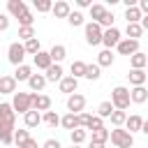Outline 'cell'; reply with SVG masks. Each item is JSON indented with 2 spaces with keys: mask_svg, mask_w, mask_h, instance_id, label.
Returning a JSON list of instances; mask_svg holds the SVG:
<instances>
[{
  "mask_svg": "<svg viewBox=\"0 0 148 148\" xmlns=\"http://www.w3.org/2000/svg\"><path fill=\"white\" fill-rule=\"evenodd\" d=\"M0 130L16 132V111L12 102H0Z\"/></svg>",
  "mask_w": 148,
  "mask_h": 148,
  "instance_id": "6da1fadb",
  "label": "cell"
},
{
  "mask_svg": "<svg viewBox=\"0 0 148 148\" xmlns=\"http://www.w3.org/2000/svg\"><path fill=\"white\" fill-rule=\"evenodd\" d=\"M83 37H86V44L88 46H99L102 44V37H104V28L95 21H88L83 25Z\"/></svg>",
  "mask_w": 148,
  "mask_h": 148,
  "instance_id": "7a4b0ae2",
  "label": "cell"
},
{
  "mask_svg": "<svg viewBox=\"0 0 148 148\" xmlns=\"http://www.w3.org/2000/svg\"><path fill=\"white\" fill-rule=\"evenodd\" d=\"M111 104H113V109H118V111L130 109V104H132L130 88H125V86H116V88L111 90Z\"/></svg>",
  "mask_w": 148,
  "mask_h": 148,
  "instance_id": "3957f363",
  "label": "cell"
},
{
  "mask_svg": "<svg viewBox=\"0 0 148 148\" xmlns=\"http://www.w3.org/2000/svg\"><path fill=\"white\" fill-rule=\"evenodd\" d=\"M111 143H113V148H132L134 146V134H130L123 127H113L111 130Z\"/></svg>",
  "mask_w": 148,
  "mask_h": 148,
  "instance_id": "277c9868",
  "label": "cell"
},
{
  "mask_svg": "<svg viewBox=\"0 0 148 148\" xmlns=\"http://www.w3.org/2000/svg\"><path fill=\"white\" fill-rule=\"evenodd\" d=\"M12 106H14V111L16 113H21V116H25L28 111H32V92H16L14 97H12Z\"/></svg>",
  "mask_w": 148,
  "mask_h": 148,
  "instance_id": "5b68a950",
  "label": "cell"
},
{
  "mask_svg": "<svg viewBox=\"0 0 148 148\" xmlns=\"http://www.w3.org/2000/svg\"><path fill=\"white\" fill-rule=\"evenodd\" d=\"M25 56H28V53H25L23 42H12V44H9V49H7V60H9L14 67L23 65V58H25Z\"/></svg>",
  "mask_w": 148,
  "mask_h": 148,
  "instance_id": "8992f818",
  "label": "cell"
},
{
  "mask_svg": "<svg viewBox=\"0 0 148 148\" xmlns=\"http://www.w3.org/2000/svg\"><path fill=\"white\" fill-rule=\"evenodd\" d=\"M120 39H123V35H120V30L113 25V28H106L104 30V37H102V44H104V49H116L118 44H120Z\"/></svg>",
  "mask_w": 148,
  "mask_h": 148,
  "instance_id": "52a82bcc",
  "label": "cell"
},
{
  "mask_svg": "<svg viewBox=\"0 0 148 148\" xmlns=\"http://www.w3.org/2000/svg\"><path fill=\"white\" fill-rule=\"evenodd\" d=\"M83 109H86V97L81 95V92H74V95H69L67 97V113H83Z\"/></svg>",
  "mask_w": 148,
  "mask_h": 148,
  "instance_id": "ba28073f",
  "label": "cell"
},
{
  "mask_svg": "<svg viewBox=\"0 0 148 148\" xmlns=\"http://www.w3.org/2000/svg\"><path fill=\"white\" fill-rule=\"evenodd\" d=\"M116 51H118L120 56L132 58V56L139 51V42H136V39H127V37H123V39H120V44L116 46Z\"/></svg>",
  "mask_w": 148,
  "mask_h": 148,
  "instance_id": "9c48e42d",
  "label": "cell"
},
{
  "mask_svg": "<svg viewBox=\"0 0 148 148\" xmlns=\"http://www.w3.org/2000/svg\"><path fill=\"white\" fill-rule=\"evenodd\" d=\"M32 109L35 111H51V97L49 95H44V92H32Z\"/></svg>",
  "mask_w": 148,
  "mask_h": 148,
  "instance_id": "30bf717a",
  "label": "cell"
},
{
  "mask_svg": "<svg viewBox=\"0 0 148 148\" xmlns=\"http://www.w3.org/2000/svg\"><path fill=\"white\" fill-rule=\"evenodd\" d=\"M0 95H16V79L12 74L0 76Z\"/></svg>",
  "mask_w": 148,
  "mask_h": 148,
  "instance_id": "8fae6325",
  "label": "cell"
},
{
  "mask_svg": "<svg viewBox=\"0 0 148 148\" xmlns=\"http://www.w3.org/2000/svg\"><path fill=\"white\" fill-rule=\"evenodd\" d=\"M32 65H35L37 69L46 72V69L53 65V60H51V53H49V51H39L37 56H32Z\"/></svg>",
  "mask_w": 148,
  "mask_h": 148,
  "instance_id": "7c38bea8",
  "label": "cell"
},
{
  "mask_svg": "<svg viewBox=\"0 0 148 148\" xmlns=\"http://www.w3.org/2000/svg\"><path fill=\"white\" fill-rule=\"evenodd\" d=\"M127 81H130V86H132V88H139V86H146L148 74H146V69H130Z\"/></svg>",
  "mask_w": 148,
  "mask_h": 148,
  "instance_id": "4fadbf2b",
  "label": "cell"
},
{
  "mask_svg": "<svg viewBox=\"0 0 148 148\" xmlns=\"http://www.w3.org/2000/svg\"><path fill=\"white\" fill-rule=\"evenodd\" d=\"M51 14H53L56 18H67V16L72 14V5H69L67 0H58V2H53Z\"/></svg>",
  "mask_w": 148,
  "mask_h": 148,
  "instance_id": "5bb4252c",
  "label": "cell"
},
{
  "mask_svg": "<svg viewBox=\"0 0 148 148\" xmlns=\"http://www.w3.org/2000/svg\"><path fill=\"white\" fill-rule=\"evenodd\" d=\"M58 88H60V92H65V95L69 97V95H74V92H76V88H79V79H74V76H69V74H67V76L58 83Z\"/></svg>",
  "mask_w": 148,
  "mask_h": 148,
  "instance_id": "9a60e30c",
  "label": "cell"
},
{
  "mask_svg": "<svg viewBox=\"0 0 148 148\" xmlns=\"http://www.w3.org/2000/svg\"><path fill=\"white\" fill-rule=\"evenodd\" d=\"M7 12H9V16L18 18L21 14L28 12V5H25L23 0H7Z\"/></svg>",
  "mask_w": 148,
  "mask_h": 148,
  "instance_id": "2e32d148",
  "label": "cell"
},
{
  "mask_svg": "<svg viewBox=\"0 0 148 148\" xmlns=\"http://www.w3.org/2000/svg\"><path fill=\"white\" fill-rule=\"evenodd\" d=\"M44 76H46V81H51V83H56V81L60 83V81H62L67 74L62 72V65H51V67L44 72Z\"/></svg>",
  "mask_w": 148,
  "mask_h": 148,
  "instance_id": "e0dca14e",
  "label": "cell"
},
{
  "mask_svg": "<svg viewBox=\"0 0 148 148\" xmlns=\"http://www.w3.org/2000/svg\"><path fill=\"white\" fill-rule=\"evenodd\" d=\"M146 67H148V53L136 51V53L130 58V69H146Z\"/></svg>",
  "mask_w": 148,
  "mask_h": 148,
  "instance_id": "ac0fdd59",
  "label": "cell"
},
{
  "mask_svg": "<svg viewBox=\"0 0 148 148\" xmlns=\"http://www.w3.org/2000/svg\"><path fill=\"white\" fill-rule=\"evenodd\" d=\"M49 53H51V60H53V65H60V62L67 58V46H65V44H53Z\"/></svg>",
  "mask_w": 148,
  "mask_h": 148,
  "instance_id": "d6986e66",
  "label": "cell"
},
{
  "mask_svg": "<svg viewBox=\"0 0 148 148\" xmlns=\"http://www.w3.org/2000/svg\"><path fill=\"white\" fill-rule=\"evenodd\" d=\"M32 74H35V72H32V67H30V65H25V62H23V65H18V67H16V69H14V74H12V76H14V79H16V83H18V81H25V83H28V81H30V76H32Z\"/></svg>",
  "mask_w": 148,
  "mask_h": 148,
  "instance_id": "ffe728a7",
  "label": "cell"
},
{
  "mask_svg": "<svg viewBox=\"0 0 148 148\" xmlns=\"http://www.w3.org/2000/svg\"><path fill=\"white\" fill-rule=\"evenodd\" d=\"M60 127H65V130H69V132L79 130V127H81V123H79V116H76V113H65V116L60 118Z\"/></svg>",
  "mask_w": 148,
  "mask_h": 148,
  "instance_id": "44dd1931",
  "label": "cell"
},
{
  "mask_svg": "<svg viewBox=\"0 0 148 148\" xmlns=\"http://www.w3.org/2000/svg\"><path fill=\"white\" fill-rule=\"evenodd\" d=\"M141 127H143V118H141L139 113H132V116H127L125 130H127L130 134H134V132H141Z\"/></svg>",
  "mask_w": 148,
  "mask_h": 148,
  "instance_id": "7402d4cb",
  "label": "cell"
},
{
  "mask_svg": "<svg viewBox=\"0 0 148 148\" xmlns=\"http://www.w3.org/2000/svg\"><path fill=\"white\" fill-rule=\"evenodd\" d=\"M46 83H49V81H46V76H44V74H32V76H30V81H28L30 92H42Z\"/></svg>",
  "mask_w": 148,
  "mask_h": 148,
  "instance_id": "603a6c76",
  "label": "cell"
},
{
  "mask_svg": "<svg viewBox=\"0 0 148 148\" xmlns=\"http://www.w3.org/2000/svg\"><path fill=\"white\" fill-rule=\"evenodd\" d=\"M130 97H132V104H143V102L148 99V88H146V86L130 88Z\"/></svg>",
  "mask_w": 148,
  "mask_h": 148,
  "instance_id": "cb8c5ba5",
  "label": "cell"
},
{
  "mask_svg": "<svg viewBox=\"0 0 148 148\" xmlns=\"http://www.w3.org/2000/svg\"><path fill=\"white\" fill-rule=\"evenodd\" d=\"M113 60H116V56H113L111 49H102V51L97 53V65H99V67H111Z\"/></svg>",
  "mask_w": 148,
  "mask_h": 148,
  "instance_id": "d4e9b609",
  "label": "cell"
},
{
  "mask_svg": "<svg viewBox=\"0 0 148 148\" xmlns=\"http://www.w3.org/2000/svg\"><path fill=\"white\" fill-rule=\"evenodd\" d=\"M23 123H25V127H28V130H35L37 125H42V113L32 109V111H28V113L23 116Z\"/></svg>",
  "mask_w": 148,
  "mask_h": 148,
  "instance_id": "484cf974",
  "label": "cell"
},
{
  "mask_svg": "<svg viewBox=\"0 0 148 148\" xmlns=\"http://www.w3.org/2000/svg\"><path fill=\"white\" fill-rule=\"evenodd\" d=\"M141 18H143V14H141L139 5H134V7H125V21H127V23H141Z\"/></svg>",
  "mask_w": 148,
  "mask_h": 148,
  "instance_id": "4316f807",
  "label": "cell"
},
{
  "mask_svg": "<svg viewBox=\"0 0 148 148\" xmlns=\"http://www.w3.org/2000/svg\"><path fill=\"white\" fill-rule=\"evenodd\" d=\"M86 62L83 60H74L72 65H69V76H74V79H81V76H86Z\"/></svg>",
  "mask_w": 148,
  "mask_h": 148,
  "instance_id": "83f0119b",
  "label": "cell"
},
{
  "mask_svg": "<svg viewBox=\"0 0 148 148\" xmlns=\"http://www.w3.org/2000/svg\"><path fill=\"white\" fill-rule=\"evenodd\" d=\"M42 123H44L46 127L56 130V127L60 125V116H58L56 111H46V113H42Z\"/></svg>",
  "mask_w": 148,
  "mask_h": 148,
  "instance_id": "f1b7e54d",
  "label": "cell"
},
{
  "mask_svg": "<svg viewBox=\"0 0 148 148\" xmlns=\"http://www.w3.org/2000/svg\"><path fill=\"white\" fill-rule=\"evenodd\" d=\"M125 35H127V39H136V42H139V37L143 35V28H141V23H127V28H125Z\"/></svg>",
  "mask_w": 148,
  "mask_h": 148,
  "instance_id": "f546056e",
  "label": "cell"
},
{
  "mask_svg": "<svg viewBox=\"0 0 148 148\" xmlns=\"http://www.w3.org/2000/svg\"><path fill=\"white\" fill-rule=\"evenodd\" d=\"M104 14H106V7H104L102 2H95V5L90 7V21H95V23H99Z\"/></svg>",
  "mask_w": 148,
  "mask_h": 148,
  "instance_id": "4dcf8cb0",
  "label": "cell"
},
{
  "mask_svg": "<svg viewBox=\"0 0 148 148\" xmlns=\"http://www.w3.org/2000/svg\"><path fill=\"white\" fill-rule=\"evenodd\" d=\"M86 16L79 12V9H72V14L67 16V23L72 25V28H81V25H86V21H83Z\"/></svg>",
  "mask_w": 148,
  "mask_h": 148,
  "instance_id": "1f68e13d",
  "label": "cell"
},
{
  "mask_svg": "<svg viewBox=\"0 0 148 148\" xmlns=\"http://www.w3.org/2000/svg\"><path fill=\"white\" fill-rule=\"evenodd\" d=\"M69 139H72V146H81L86 139H88V130H83V127H79V130H74V132H69Z\"/></svg>",
  "mask_w": 148,
  "mask_h": 148,
  "instance_id": "d6a6232c",
  "label": "cell"
},
{
  "mask_svg": "<svg viewBox=\"0 0 148 148\" xmlns=\"http://www.w3.org/2000/svg\"><path fill=\"white\" fill-rule=\"evenodd\" d=\"M109 139H111V130H106V127L95 130V132H92V136H90V141H97V143H106Z\"/></svg>",
  "mask_w": 148,
  "mask_h": 148,
  "instance_id": "836d02e7",
  "label": "cell"
},
{
  "mask_svg": "<svg viewBox=\"0 0 148 148\" xmlns=\"http://www.w3.org/2000/svg\"><path fill=\"white\" fill-rule=\"evenodd\" d=\"M99 76H102V67H99L97 62H92V65L86 67V76H83V79H88V81H97Z\"/></svg>",
  "mask_w": 148,
  "mask_h": 148,
  "instance_id": "e575fe53",
  "label": "cell"
},
{
  "mask_svg": "<svg viewBox=\"0 0 148 148\" xmlns=\"http://www.w3.org/2000/svg\"><path fill=\"white\" fill-rule=\"evenodd\" d=\"M113 111H116V109H113L111 99L99 102V106H97V116H99V118H111V113H113Z\"/></svg>",
  "mask_w": 148,
  "mask_h": 148,
  "instance_id": "d590c367",
  "label": "cell"
},
{
  "mask_svg": "<svg viewBox=\"0 0 148 148\" xmlns=\"http://www.w3.org/2000/svg\"><path fill=\"white\" fill-rule=\"evenodd\" d=\"M28 139H30V130H28V127H23V130H16V132H14V146H16V148H21Z\"/></svg>",
  "mask_w": 148,
  "mask_h": 148,
  "instance_id": "8d00e7d4",
  "label": "cell"
},
{
  "mask_svg": "<svg viewBox=\"0 0 148 148\" xmlns=\"http://www.w3.org/2000/svg\"><path fill=\"white\" fill-rule=\"evenodd\" d=\"M23 46H25V53H28V56H37V53L42 51V44H39V39H37V37L28 39V42H25Z\"/></svg>",
  "mask_w": 148,
  "mask_h": 148,
  "instance_id": "74e56055",
  "label": "cell"
},
{
  "mask_svg": "<svg viewBox=\"0 0 148 148\" xmlns=\"http://www.w3.org/2000/svg\"><path fill=\"white\" fill-rule=\"evenodd\" d=\"M109 120H111V125H113V127H123V125L127 123V113H125V111H118V109H116V111L111 113V118H109Z\"/></svg>",
  "mask_w": 148,
  "mask_h": 148,
  "instance_id": "f35d334b",
  "label": "cell"
},
{
  "mask_svg": "<svg viewBox=\"0 0 148 148\" xmlns=\"http://www.w3.org/2000/svg\"><path fill=\"white\" fill-rule=\"evenodd\" d=\"M32 7H35L39 14H46V12H51V9H53V2H51V0H35V2H32Z\"/></svg>",
  "mask_w": 148,
  "mask_h": 148,
  "instance_id": "ab89813d",
  "label": "cell"
},
{
  "mask_svg": "<svg viewBox=\"0 0 148 148\" xmlns=\"http://www.w3.org/2000/svg\"><path fill=\"white\" fill-rule=\"evenodd\" d=\"M32 23H35V16H32V12L28 9L25 14H21L18 16V28H32Z\"/></svg>",
  "mask_w": 148,
  "mask_h": 148,
  "instance_id": "60d3db41",
  "label": "cell"
},
{
  "mask_svg": "<svg viewBox=\"0 0 148 148\" xmlns=\"http://www.w3.org/2000/svg\"><path fill=\"white\" fill-rule=\"evenodd\" d=\"M35 37V28H18V42H28V39H32Z\"/></svg>",
  "mask_w": 148,
  "mask_h": 148,
  "instance_id": "b9f144b4",
  "label": "cell"
},
{
  "mask_svg": "<svg viewBox=\"0 0 148 148\" xmlns=\"http://www.w3.org/2000/svg\"><path fill=\"white\" fill-rule=\"evenodd\" d=\"M113 21H116V16H113V12H109L106 9V14L102 16V21H99V25L106 30V28H113Z\"/></svg>",
  "mask_w": 148,
  "mask_h": 148,
  "instance_id": "7bdbcfd3",
  "label": "cell"
},
{
  "mask_svg": "<svg viewBox=\"0 0 148 148\" xmlns=\"http://www.w3.org/2000/svg\"><path fill=\"white\" fill-rule=\"evenodd\" d=\"M0 143L12 146V143H14V132H5V130H0Z\"/></svg>",
  "mask_w": 148,
  "mask_h": 148,
  "instance_id": "ee69618b",
  "label": "cell"
},
{
  "mask_svg": "<svg viewBox=\"0 0 148 148\" xmlns=\"http://www.w3.org/2000/svg\"><path fill=\"white\" fill-rule=\"evenodd\" d=\"M42 148H62V146H60L58 139H46V141L42 143Z\"/></svg>",
  "mask_w": 148,
  "mask_h": 148,
  "instance_id": "f6af8a7d",
  "label": "cell"
},
{
  "mask_svg": "<svg viewBox=\"0 0 148 148\" xmlns=\"http://www.w3.org/2000/svg\"><path fill=\"white\" fill-rule=\"evenodd\" d=\"M92 5H95L92 0H76V7H79V12H81V9H90Z\"/></svg>",
  "mask_w": 148,
  "mask_h": 148,
  "instance_id": "bcb514c9",
  "label": "cell"
},
{
  "mask_svg": "<svg viewBox=\"0 0 148 148\" xmlns=\"http://www.w3.org/2000/svg\"><path fill=\"white\" fill-rule=\"evenodd\" d=\"M9 28V16L7 14H0V32H5Z\"/></svg>",
  "mask_w": 148,
  "mask_h": 148,
  "instance_id": "7dc6e473",
  "label": "cell"
},
{
  "mask_svg": "<svg viewBox=\"0 0 148 148\" xmlns=\"http://www.w3.org/2000/svg\"><path fill=\"white\" fill-rule=\"evenodd\" d=\"M136 5H139V9H141V14H143V16H148V0H139Z\"/></svg>",
  "mask_w": 148,
  "mask_h": 148,
  "instance_id": "c3c4849f",
  "label": "cell"
},
{
  "mask_svg": "<svg viewBox=\"0 0 148 148\" xmlns=\"http://www.w3.org/2000/svg\"><path fill=\"white\" fill-rule=\"evenodd\" d=\"M21 148H42V146H39V143H37V141H35V139L30 136V139H28V141H25V143H23Z\"/></svg>",
  "mask_w": 148,
  "mask_h": 148,
  "instance_id": "681fc988",
  "label": "cell"
},
{
  "mask_svg": "<svg viewBox=\"0 0 148 148\" xmlns=\"http://www.w3.org/2000/svg\"><path fill=\"white\" fill-rule=\"evenodd\" d=\"M88 148H106V143H97V141H90Z\"/></svg>",
  "mask_w": 148,
  "mask_h": 148,
  "instance_id": "f907efd6",
  "label": "cell"
},
{
  "mask_svg": "<svg viewBox=\"0 0 148 148\" xmlns=\"http://www.w3.org/2000/svg\"><path fill=\"white\" fill-rule=\"evenodd\" d=\"M141 28H143V32L148 30V16H143V18H141Z\"/></svg>",
  "mask_w": 148,
  "mask_h": 148,
  "instance_id": "816d5d0a",
  "label": "cell"
},
{
  "mask_svg": "<svg viewBox=\"0 0 148 148\" xmlns=\"http://www.w3.org/2000/svg\"><path fill=\"white\" fill-rule=\"evenodd\" d=\"M141 132H143V134H148V120H143V127H141Z\"/></svg>",
  "mask_w": 148,
  "mask_h": 148,
  "instance_id": "f5cc1de1",
  "label": "cell"
},
{
  "mask_svg": "<svg viewBox=\"0 0 148 148\" xmlns=\"http://www.w3.org/2000/svg\"><path fill=\"white\" fill-rule=\"evenodd\" d=\"M72 148H81V146H72Z\"/></svg>",
  "mask_w": 148,
  "mask_h": 148,
  "instance_id": "db71d44e",
  "label": "cell"
}]
</instances>
